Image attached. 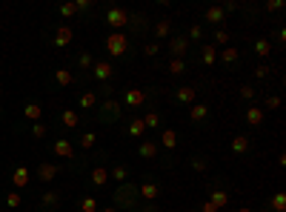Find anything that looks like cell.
<instances>
[{
    "label": "cell",
    "mask_w": 286,
    "mask_h": 212,
    "mask_svg": "<svg viewBox=\"0 0 286 212\" xmlns=\"http://www.w3.org/2000/svg\"><path fill=\"white\" fill-rule=\"evenodd\" d=\"M112 203L115 209H126V212H137L140 209V192H137V184L126 181V184H117L115 195H112Z\"/></svg>",
    "instance_id": "cell-1"
},
{
    "label": "cell",
    "mask_w": 286,
    "mask_h": 212,
    "mask_svg": "<svg viewBox=\"0 0 286 212\" xmlns=\"http://www.w3.org/2000/svg\"><path fill=\"white\" fill-rule=\"evenodd\" d=\"M103 49H106L112 58H123V55H129V49H132V37L126 35V32H112V35H106V40H103Z\"/></svg>",
    "instance_id": "cell-2"
},
{
    "label": "cell",
    "mask_w": 286,
    "mask_h": 212,
    "mask_svg": "<svg viewBox=\"0 0 286 212\" xmlns=\"http://www.w3.org/2000/svg\"><path fill=\"white\" fill-rule=\"evenodd\" d=\"M120 115H123V106L117 103L115 97H106V100L98 106V121H100V124H106V126L109 124H117Z\"/></svg>",
    "instance_id": "cell-3"
},
{
    "label": "cell",
    "mask_w": 286,
    "mask_h": 212,
    "mask_svg": "<svg viewBox=\"0 0 286 212\" xmlns=\"http://www.w3.org/2000/svg\"><path fill=\"white\" fill-rule=\"evenodd\" d=\"M129 18H132V12L123 9V6H109L106 15H103V20H106L112 29H126L129 26Z\"/></svg>",
    "instance_id": "cell-4"
},
{
    "label": "cell",
    "mask_w": 286,
    "mask_h": 212,
    "mask_svg": "<svg viewBox=\"0 0 286 212\" xmlns=\"http://www.w3.org/2000/svg\"><path fill=\"white\" fill-rule=\"evenodd\" d=\"M189 49H192V43L186 40V35H172V37H169V52H172V58L186 61Z\"/></svg>",
    "instance_id": "cell-5"
},
{
    "label": "cell",
    "mask_w": 286,
    "mask_h": 212,
    "mask_svg": "<svg viewBox=\"0 0 286 212\" xmlns=\"http://www.w3.org/2000/svg\"><path fill=\"white\" fill-rule=\"evenodd\" d=\"M112 75H115V66H112L109 61H95L92 63V78L98 80V83H109Z\"/></svg>",
    "instance_id": "cell-6"
},
{
    "label": "cell",
    "mask_w": 286,
    "mask_h": 212,
    "mask_svg": "<svg viewBox=\"0 0 286 212\" xmlns=\"http://www.w3.org/2000/svg\"><path fill=\"white\" fill-rule=\"evenodd\" d=\"M57 175H60V164H54V161H40V167H37L40 184H52Z\"/></svg>",
    "instance_id": "cell-7"
},
{
    "label": "cell",
    "mask_w": 286,
    "mask_h": 212,
    "mask_svg": "<svg viewBox=\"0 0 286 212\" xmlns=\"http://www.w3.org/2000/svg\"><path fill=\"white\" fill-rule=\"evenodd\" d=\"M146 100H149V92H146V89H126L123 92V103L129 106V109H140Z\"/></svg>",
    "instance_id": "cell-8"
},
{
    "label": "cell",
    "mask_w": 286,
    "mask_h": 212,
    "mask_svg": "<svg viewBox=\"0 0 286 212\" xmlns=\"http://www.w3.org/2000/svg\"><path fill=\"white\" fill-rule=\"evenodd\" d=\"M109 181H112V175H109V167H103V164H98V167L89 172V186H95V189L109 186Z\"/></svg>",
    "instance_id": "cell-9"
},
{
    "label": "cell",
    "mask_w": 286,
    "mask_h": 212,
    "mask_svg": "<svg viewBox=\"0 0 286 212\" xmlns=\"http://www.w3.org/2000/svg\"><path fill=\"white\" fill-rule=\"evenodd\" d=\"M137 192H140V198L146 203H155V198L161 195V184H158V181H152V178H146L143 184H137Z\"/></svg>",
    "instance_id": "cell-10"
},
{
    "label": "cell",
    "mask_w": 286,
    "mask_h": 212,
    "mask_svg": "<svg viewBox=\"0 0 286 212\" xmlns=\"http://www.w3.org/2000/svg\"><path fill=\"white\" fill-rule=\"evenodd\" d=\"M137 155H140L143 161H158L161 146H158V141H155V138H143L140 146H137Z\"/></svg>",
    "instance_id": "cell-11"
},
{
    "label": "cell",
    "mask_w": 286,
    "mask_h": 212,
    "mask_svg": "<svg viewBox=\"0 0 286 212\" xmlns=\"http://www.w3.org/2000/svg\"><path fill=\"white\" fill-rule=\"evenodd\" d=\"M52 152L57 155V158H63V161H72V158H75V146H72L69 138H57V141L52 143Z\"/></svg>",
    "instance_id": "cell-12"
},
{
    "label": "cell",
    "mask_w": 286,
    "mask_h": 212,
    "mask_svg": "<svg viewBox=\"0 0 286 212\" xmlns=\"http://www.w3.org/2000/svg\"><path fill=\"white\" fill-rule=\"evenodd\" d=\"M72 37H75L72 26H69V23H60V26H57V32H54V37H52V43L63 49V46H69V43H72Z\"/></svg>",
    "instance_id": "cell-13"
},
{
    "label": "cell",
    "mask_w": 286,
    "mask_h": 212,
    "mask_svg": "<svg viewBox=\"0 0 286 212\" xmlns=\"http://www.w3.org/2000/svg\"><path fill=\"white\" fill-rule=\"evenodd\" d=\"M203 20L209 23V26L221 29V23H226V12L221 9V6H209V9H206V15H203Z\"/></svg>",
    "instance_id": "cell-14"
},
{
    "label": "cell",
    "mask_w": 286,
    "mask_h": 212,
    "mask_svg": "<svg viewBox=\"0 0 286 212\" xmlns=\"http://www.w3.org/2000/svg\"><path fill=\"white\" fill-rule=\"evenodd\" d=\"M229 149H232L235 155H246V152L252 149V138L249 135H235L232 141H229Z\"/></svg>",
    "instance_id": "cell-15"
},
{
    "label": "cell",
    "mask_w": 286,
    "mask_h": 212,
    "mask_svg": "<svg viewBox=\"0 0 286 212\" xmlns=\"http://www.w3.org/2000/svg\"><path fill=\"white\" fill-rule=\"evenodd\" d=\"M172 97H175V103H195L197 100V89L195 86H178Z\"/></svg>",
    "instance_id": "cell-16"
},
{
    "label": "cell",
    "mask_w": 286,
    "mask_h": 212,
    "mask_svg": "<svg viewBox=\"0 0 286 212\" xmlns=\"http://www.w3.org/2000/svg\"><path fill=\"white\" fill-rule=\"evenodd\" d=\"M29 181H32V172H29V167H15V172H12V184L18 186V189H23V186H29Z\"/></svg>",
    "instance_id": "cell-17"
},
{
    "label": "cell",
    "mask_w": 286,
    "mask_h": 212,
    "mask_svg": "<svg viewBox=\"0 0 286 212\" xmlns=\"http://www.w3.org/2000/svg\"><path fill=\"white\" fill-rule=\"evenodd\" d=\"M152 32H155V40H163V37H172V20L169 18H161L152 23Z\"/></svg>",
    "instance_id": "cell-18"
},
{
    "label": "cell",
    "mask_w": 286,
    "mask_h": 212,
    "mask_svg": "<svg viewBox=\"0 0 286 212\" xmlns=\"http://www.w3.org/2000/svg\"><path fill=\"white\" fill-rule=\"evenodd\" d=\"M40 206H43V212H54L60 206V192H57V189H49V192L40 198Z\"/></svg>",
    "instance_id": "cell-19"
},
{
    "label": "cell",
    "mask_w": 286,
    "mask_h": 212,
    "mask_svg": "<svg viewBox=\"0 0 286 212\" xmlns=\"http://www.w3.org/2000/svg\"><path fill=\"white\" fill-rule=\"evenodd\" d=\"M40 115H43V106L37 103V100H29V103L23 106V118L32 121V124H40Z\"/></svg>",
    "instance_id": "cell-20"
},
{
    "label": "cell",
    "mask_w": 286,
    "mask_h": 212,
    "mask_svg": "<svg viewBox=\"0 0 286 212\" xmlns=\"http://www.w3.org/2000/svg\"><path fill=\"white\" fill-rule=\"evenodd\" d=\"M158 146H163V149H178V132L175 129H163L161 138H158Z\"/></svg>",
    "instance_id": "cell-21"
},
{
    "label": "cell",
    "mask_w": 286,
    "mask_h": 212,
    "mask_svg": "<svg viewBox=\"0 0 286 212\" xmlns=\"http://www.w3.org/2000/svg\"><path fill=\"white\" fill-rule=\"evenodd\" d=\"M263 118H266V112H263L260 106H246V124L249 126H260Z\"/></svg>",
    "instance_id": "cell-22"
},
{
    "label": "cell",
    "mask_w": 286,
    "mask_h": 212,
    "mask_svg": "<svg viewBox=\"0 0 286 212\" xmlns=\"http://www.w3.org/2000/svg\"><path fill=\"white\" fill-rule=\"evenodd\" d=\"M238 61H241L238 46H224V52H221V63H224V66H235Z\"/></svg>",
    "instance_id": "cell-23"
},
{
    "label": "cell",
    "mask_w": 286,
    "mask_h": 212,
    "mask_svg": "<svg viewBox=\"0 0 286 212\" xmlns=\"http://www.w3.org/2000/svg\"><path fill=\"white\" fill-rule=\"evenodd\" d=\"M206 115H209V106H206V103H195L192 109H189V121H192V124L206 121Z\"/></svg>",
    "instance_id": "cell-24"
},
{
    "label": "cell",
    "mask_w": 286,
    "mask_h": 212,
    "mask_svg": "<svg viewBox=\"0 0 286 212\" xmlns=\"http://www.w3.org/2000/svg\"><path fill=\"white\" fill-rule=\"evenodd\" d=\"M78 106H81V109H95V106H98V92L86 89V92L78 97Z\"/></svg>",
    "instance_id": "cell-25"
},
{
    "label": "cell",
    "mask_w": 286,
    "mask_h": 212,
    "mask_svg": "<svg viewBox=\"0 0 286 212\" xmlns=\"http://www.w3.org/2000/svg\"><path fill=\"white\" fill-rule=\"evenodd\" d=\"M209 201H212L214 206H218V209H224V206H229V195H226L224 189H221V186H214L212 195H209Z\"/></svg>",
    "instance_id": "cell-26"
},
{
    "label": "cell",
    "mask_w": 286,
    "mask_h": 212,
    "mask_svg": "<svg viewBox=\"0 0 286 212\" xmlns=\"http://www.w3.org/2000/svg\"><path fill=\"white\" fill-rule=\"evenodd\" d=\"M134 23V35H140V32H146L149 29V18L146 15H140V12H134L132 18H129V26Z\"/></svg>",
    "instance_id": "cell-27"
},
{
    "label": "cell",
    "mask_w": 286,
    "mask_h": 212,
    "mask_svg": "<svg viewBox=\"0 0 286 212\" xmlns=\"http://www.w3.org/2000/svg\"><path fill=\"white\" fill-rule=\"evenodd\" d=\"M266 206H269L272 212H283V209H286V192H280V189H277V192L269 198Z\"/></svg>",
    "instance_id": "cell-28"
},
{
    "label": "cell",
    "mask_w": 286,
    "mask_h": 212,
    "mask_svg": "<svg viewBox=\"0 0 286 212\" xmlns=\"http://www.w3.org/2000/svg\"><path fill=\"white\" fill-rule=\"evenodd\" d=\"M126 132L132 135V138H140V141H143V135H146V126H143L140 118H132V121H129V126H126Z\"/></svg>",
    "instance_id": "cell-29"
},
{
    "label": "cell",
    "mask_w": 286,
    "mask_h": 212,
    "mask_svg": "<svg viewBox=\"0 0 286 212\" xmlns=\"http://www.w3.org/2000/svg\"><path fill=\"white\" fill-rule=\"evenodd\" d=\"M140 121H143V126H146V129H158V126H161V112H158V109H149Z\"/></svg>",
    "instance_id": "cell-30"
},
{
    "label": "cell",
    "mask_w": 286,
    "mask_h": 212,
    "mask_svg": "<svg viewBox=\"0 0 286 212\" xmlns=\"http://www.w3.org/2000/svg\"><path fill=\"white\" fill-rule=\"evenodd\" d=\"M60 121H63V126H66V129H75V126L81 124V115H78L75 109H63Z\"/></svg>",
    "instance_id": "cell-31"
},
{
    "label": "cell",
    "mask_w": 286,
    "mask_h": 212,
    "mask_svg": "<svg viewBox=\"0 0 286 212\" xmlns=\"http://www.w3.org/2000/svg\"><path fill=\"white\" fill-rule=\"evenodd\" d=\"M200 61L206 66H214V61H218V46H200Z\"/></svg>",
    "instance_id": "cell-32"
},
{
    "label": "cell",
    "mask_w": 286,
    "mask_h": 212,
    "mask_svg": "<svg viewBox=\"0 0 286 212\" xmlns=\"http://www.w3.org/2000/svg\"><path fill=\"white\" fill-rule=\"evenodd\" d=\"M252 46H255V55H258V58H269V52H272V43H269L266 37H258Z\"/></svg>",
    "instance_id": "cell-33"
},
{
    "label": "cell",
    "mask_w": 286,
    "mask_h": 212,
    "mask_svg": "<svg viewBox=\"0 0 286 212\" xmlns=\"http://www.w3.org/2000/svg\"><path fill=\"white\" fill-rule=\"evenodd\" d=\"M186 69H189L186 61H180V58H172V61L166 63V72H169V75H183Z\"/></svg>",
    "instance_id": "cell-34"
},
{
    "label": "cell",
    "mask_w": 286,
    "mask_h": 212,
    "mask_svg": "<svg viewBox=\"0 0 286 212\" xmlns=\"http://www.w3.org/2000/svg\"><path fill=\"white\" fill-rule=\"evenodd\" d=\"M78 143H81V149L89 152V149H95V143H98V135H95V132H83L81 138H78Z\"/></svg>",
    "instance_id": "cell-35"
},
{
    "label": "cell",
    "mask_w": 286,
    "mask_h": 212,
    "mask_svg": "<svg viewBox=\"0 0 286 212\" xmlns=\"http://www.w3.org/2000/svg\"><path fill=\"white\" fill-rule=\"evenodd\" d=\"M54 80H57L60 86H72V83H75V75H72V69H57L54 72Z\"/></svg>",
    "instance_id": "cell-36"
},
{
    "label": "cell",
    "mask_w": 286,
    "mask_h": 212,
    "mask_svg": "<svg viewBox=\"0 0 286 212\" xmlns=\"http://www.w3.org/2000/svg\"><path fill=\"white\" fill-rule=\"evenodd\" d=\"M109 175H112V181H117V184H126V181H129V169L120 164V167H115Z\"/></svg>",
    "instance_id": "cell-37"
},
{
    "label": "cell",
    "mask_w": 286,
    "mask_h": 212,
    "mask_svg": "<svg viewBox=\"0 0 286 212\" xmlns=\"http://www.w3.org/2000/svg\"><path fill=\"white\" fill-rule=\"evenodd\" d=\"M189 43H197V40H203V26L195 23V26H189V35H186Z\"/></svg>",
    "instance_id": "cell-38"
},
{
    "label": "cell",
    "mask_w": 286,
    "mask_h": 212,
    "mask_svg": "<svg viewBox=\"0 0 286 212\" xmlns=\"http://www.w3.org/2000/svg\"><path fill=\"white\" fill-rule=\"evenodd\" d=\"M189 167L195 169V172H206V169H209V161H206L203 155H195V158L189 161Z\"/></svg>",
    "instance_id": "cell-39"
},
{
    "label": "cell",
    "mask_w": 286,
    "mask_h": 212,
    "mask_svg": "<svg viewBox=\"0 0 286 212\" xmlns=\"http://www.w3.org/2000/svg\"><path fill=\"white\" fill-rule=\"evenodd\" d=\"M78 206H81V212H98L100 209L95 198H81V203H78Z\"/></svg>",
    "instance_id": "cell-40"
},
{
    "label": "cell",
    "mask_w": 286,
    "mask_h": 212,
    "mask_svg": "<svg viewBox=\"0 0 286 212\" xmlns=\"http://www.w3.org/2000/svg\"><path fill=\"white\" fill-rule=\"evenodd\" d=\"M92 63H95V58H92L89 52H81V55H78V66H81L83 72H86V69H92Z\"/></svg>",
    "instance_id": "cell-41"
},
{
    "label": "cell",
    "mask_w": 286,
    "mask_h": 212,
    "mask_svg": "<svg viewBox=\"0 0 286 212\" xmlns=\"http://www.w3.org/2000/svg\"><path fill=\"white\" fill-rule=\"evenodd\" d=\"M214 46H229V32L226 29H214Z\"/></svg>",
    "instance_id": "cell-42"
},
{
    "label": "cell",
    "mask_w": 286,
    "mask_h": 212,
    "mask_svg": "<svg viewBox=\"0 0 286 212\" xmlns=\"http://www.w3.org/2000/svg\"><path fill=\"white\" fill-rule=\"evenodd\" d=\"M57 12H60V18H75V15H78L75 3H60V6H57Z\"/></svg>",
    "instance_id": "cell-43"
},
{
    "label": "cell",
    "mask_w": 286,
    "mask_h": 212,
    "mask_svg": "<svg viewBox=\"0 0 286 212\" xmlns=\"http://www.w3.org/2000/svg\"><path fill=\"white\" fill-rule=\"evenodd\" d=\"M283 6H286L283 0H266V3H263V12H266V15L269 12H280Z\"/></svg>",
    "instance_id": "cell-44"
},
{
    "label": "cell",
    "mask_w": 286,
    "mask_h": 212,
    "mask_svg": "<svg viewBox=\"0 0 286 212\" xmlns=\"http://www.w3.org/2000/svg\"><path fill=\"white\" fill-rule=\"evenodd\" d=\"M158 52H161V43H158V40L143 46V55H146V58H158Z\"/></svg>",
    "instance_id": "cell-45"
},
{
    "label": "cell",
    "mask_w": 286,
    "mask_h": 212,
    "mask_svg": "<svg viewBox=\"0 0 286 212\" xmlns=\"http://www.w3.org/2000/svg\"><path fill=\"white\" fill-rule=\"evenodd\" d=\"M6 206H9V209H18V206H20V192H18V189L6 195Z\"/></svg>",
    "instance_id": "cell-46"
},
{
    "label": "cell",
    "mask_w": 286,
    "mask_h": 212,
    "mask_svg": "<svg viewBox=\"0 0 286 212\" xmlns=\"http://www.w3.org/2000/svg\"><path fill=\"white\" fill-rule=\"evenodd\" d=\"M255 95H258V89H255V86H241V97H243V100H255Z\"/></svg>",
    "instance_id": "cell-47"
},
{
    "label": "cell",
    "mask_w": 286,
    "mask_h": 212,
    "mask_svg": "<svg viewBox=\"0 0 286 212\" xmlns=\"http://www.w3.org/2000/svg\"><path fill=\"white\" fill-rule=\"evenodd\" d=\"M280 106V97L277 95H266V100H263V109H277Z\"/></svg>",
    "instance_id": "cell-48"
},
{
    "label": "cell",
    "mask_w": 286,
    "mask_h": 212,
    "mask_svg": "<svg viewBox=\"0 0 286 212\" xmlns=\"http://www.w3.org/2000/svg\"><path fill=\"white\" fill-rule=\"evenodd\" d=\"M255 78H269V66L266 63H258V66H255Z\"/></svg>",
    "instance_id": "cell-49"
},
{
    "label": "cell",
    "mask_w": 286,
    "mask_h": 212,
    "mask_svg": "<svg viewBox=\"0 0 286 212\" xmlns=\"http://www.w3.org/2000/svg\"><path fill=\"white\" fill-rule=\"evenodd\" d=\"M43 135H46V126L43 124H35V126H32V138H43Z\"/></svg>",
    "instance_id": "cell-50"
},
{
    "label": "cell",
    "mask_w": 286,
    "mask_h": 212,
    "mask_svg": "<svg viewBox=\"0 0 286 212\" xmlns=\"http://www.w3.org/2000/svg\"><path fill=\"white\" fill-rule=\"evenodd\" d=\"M89 6H92V0H75V9L78 12H86Z\"/></svg>",
    "instance_id": "cell-51"
},
{
    "label": "cell",
    "mask_w": 286,
    "mask_h": 212,
    "mask_svg": "<svg viewBox=\"0 0 286 212\" xmlns=\"http://www.w3.org/2000/svg\"><path fill=\"white\" fill-rule=\"evenodd\" d=\"M200 212H221V209H218L212 201H203V203H200Z\"/></svg>",
    "instance_id": "cell-52"
},
{
    "label": "cell",
    "mask_w": 286,
    "mask_h": 212,
    "mask_svg": "<svg viewBox=\"0 0 286 212\" xmlns=\"http://www.w3.org/2000/svg\"><path fill=\"white\" fill-rule=\"evenodd\" d=\"M221 9H224V12H238L241 6H238V3H232V0H226V3L221 6Z\"/></svg>",
    "instance_id": "cell-53"
},
{
    "label": "cell",
    "mask_w": 286,
    "mask_h": 212,
    "mask_svg": "<svg viewBox=\"0 0 286 212\" xmlns=\"http://www.w3.org/2000/svg\"><path fill=\"white\" fill-rule=\"evenodd\" d=\"M137 212H158V206H155V203H146V206H140Z\"/></svg>",
    "instance_id": "cell-54"
},
{
    "label": "cell",
    "mask_w": 286,
    "mask_h": 212,
    "mask_svg": "<svg viewBox=\"0 0 286 212\" xmlns=\"http://www.w3.org/2000/svg\"><path fill=\"white\" fill-rule=\"evenodd\" d=\"M98 212H117L115 206H103V209H98Z\"/></svg>",
    "instance_id": "cell-55"
},
{
    "label": "cell",
    "mask_w": 286,
    "mask_h": 212,
    "mask_svg": "<svg viewBox=\"0 0 286 212\" xmlns=\"http://www.w3.org/2000/svg\"><path fill=\"white\" fill-rule=\"evenodd\" d=\"M238 212H252V209H249V206H241V209H238Z\"/></svg>",
    "instance_id": "cell-56"
},
{
    "label": "cell",
    "mask_w": 286,
    "mask_h": 212,
    "mask_svg": "<svg viewBox=\"0 0 286 212\" xmlns=\"http://www.w3.org/2000/svg\"><path fill=\"white\" fill-rule=\"evenodd\" d=\"M0 95H3V92H0Z\"/></svg>",
    "instance_id": "cell-57"
}]
</instances>
